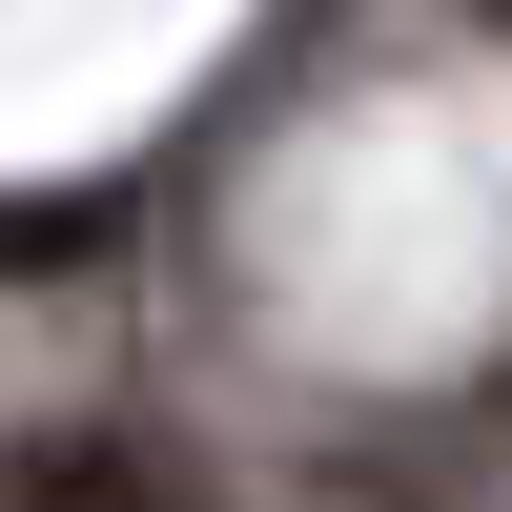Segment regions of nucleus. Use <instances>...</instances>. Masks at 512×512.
<instances>
[{"label":"nucleus","instance_id":"1","mask_svg":"<svg viewBox=\"0 0 512 512\" xmlns=\"http://www.w3.org/2000/svg\"><path fill=\"white\" fill-rule=\"evenodd\" d=\"M0 512H185V472H144V451H41Z\"/></svg>","mask_w":512,"mask_h":512},{"label":"nucleus","instance_id":"2","mask_svg":"<svg viewBox=\"0 0 512 512\" xmlns=\"http://www.w3.org/2000/svg\"><path fill=\"white\" fill-rule=\"evenodd\" d=\"M103 246V205H0V267H82Z\"/></svg>","mask_w":512,"mask_h":512}]
</instances>
